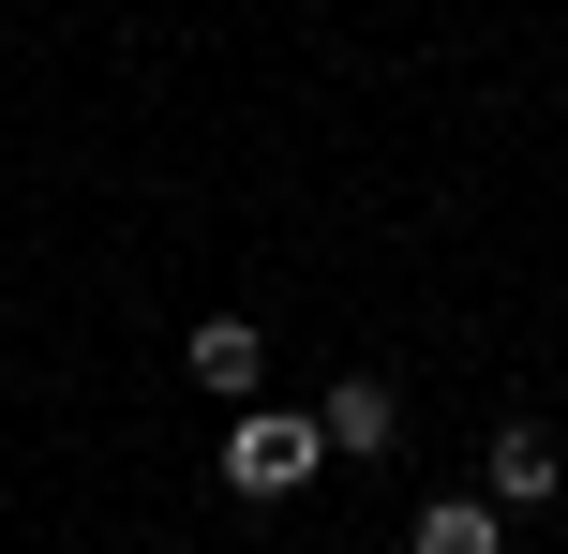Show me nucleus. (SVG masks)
<instances>
[{"label": "nucleus", "mask_w": 568, "mask_h": 554, "mask_svg": "<svg viewBox=\"0 0 568 554\" xmlns=\"http://www.w3.org/2000/svg\"><path fill=\"white\" fill-rule=\"evenodd\" d=\"M314 465H329V420H300V405H240V435H225V495L284 510Z\"/></svg>", "instance_id": "obj_1"}, {"label": "nucleus", "mask_w": 568, "mask_h": 554, "mask_svg": "<svg viewBox=\"0 0 568 554\" xmlns=\"http://www.w3.org/2000/svg\"><path fill=\"white\" fill-rule=\"evenodd\" d=\"M314 420H329V465H344V450L374 465V450L404 435V390H389V375H329V405H314Z\"/></svg>", "instance_id": "obj_2"}, {"label": "nucleus", "mask_w": 568, "mask_h": 554, "mask_svg": "<svg viewBox=\"0 0 568 554\" xmlns=\"http://www.w3.org/2000/svg\"><path fill=\"white\" fill-rule=\"evenodd\" d=\"M554 435H539V420H509V435H494V510H509V525H524V510H554Z\"/></svg>", "instance_id": "obj_3"}, {"label": "nucleus", "mask_w": 568, "mask_h": 554, "mask_svg": "<svg viewBox=\"0 0 568 554\" xmlns=\"http://www.w3.org/2000/svg\"><path fill=\"white\" fill-rule=\"evenodd\" d=\"M180 360H195V375H210V390H225V405H240V390H255V360H270V330L210 315V330H195V345H180Z\"/></svg>", "instance_id": "obj_4"}, {"label": "nucleus", "mask_w": 568, "mask_h": 554, "mask_svg": "<svg viewBox=\"0 0 568 554\" xmlns=\"http://www.w3.org/2000/svg\"><path fill=\"white\" fill-rule=\"evenodd\" d=\"M494 540H509L494 495H434V510H419V554H494Z\"/></svg>", "instance_id": "obj_5"}]
</instances>
